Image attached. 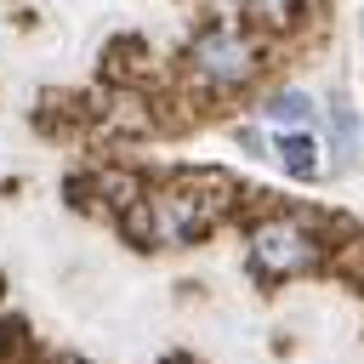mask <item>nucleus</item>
Returning a JSON list of instances; mask_svg holds the SVG:
<instances>
[{"instance_id":"f03ea898","label":"nucleus","mask_w":364,"mask_h":364,"mask_svg":"<svg viewBox=\"0 0 364 364\" xmlns=\"http://www.w3.org/2000/svg\"><path fill=\"white\" fill-rule=\"evenodd\" d=\"M267 63H273L267 40L256 28H245L239 17H205L182 46V74L205 97H239V91L262 85Z\"/></svg>"},{"instance_id":"20e7f679","label":"nucleus","mask_w":364,"mask_h":364,"mask_svg":"<svg viewBox=\"0 0 364 364\" xmlns=\"http://www.w3.org/2000/svg\"><path fill=\"white\" fill-rule=\"evenodd\" d=\"M233 11H239L245 28H256L273 46V40H290L313 17V0H233Z\"/></svg>"},{"instance_id":"6e6552de","label":"nucleus","mask_w":364,"mask_h":364,"mask_svg":"<svg viewBox=\"0 0 364 364\" xmlns=\"http://www.w3.org/2000/svg\"><path fill=\"white\" fill-rule=\"evenodd\" d=\"M142 51H148V46H142L136 34L114 40V46H108V63H102V68H108V80H136V74L148 68V63H142Z\"/></svg>"},{"instance_id":"423d86ee","label":"nucleus","mask_w":364,"mask_h":364,"mask_svg":"<svg viewBox=\"0 0 364 364\" xmlns=\"http://www.w3.org/2000/svg\"><path fill=\"white\" fill-rule=\"evenodd\" d=\"M330 148H336V159H330V171H353L358 165V148H364V131H358V114H353V102L336 91L330 97Z\"/></svg>"},{"instance_id":"f257e3e1","label":"nucleus","mask_w":364,"mask_h":364,"mask_svg":"<svg viewBox=\"0 0 364 364\" xmlns=\"http://www.w3.org/2000/svg\"><path fill=\"white\" fill-rule=\"evenodd\" d=\"M245 193L250 188H233L222 171H182V176L148 188L119 216V228L131 233V245H193L210 228H222Z\"/></svg>"},{"instance_id":"39448f33","label":"nucleus","mask_w":364,"mask_h":364,"mask_svg":"<svg viewBox=\"0 0 364 364\" xmlns=\"http://www.w3.org/2000/svg\"><path fill=\"white\" fill-rule=\"evenodd\" d=\"M273 159H279V171L296 176V182H313V176L324 171V148L313 142V131H279V136H273Z\"/></svg>"},{"instance_id":"9d476101","label":"nucleus","mask_w":364,"mask_h":364,"mask_svg":"<svg viewBox=\"0 0 364 364\" xmlns=\"http://www.w3.org/2000/svg\"><path fill=\"white\" fill-rule=\"evenodd\" d=\"M165 364H193V358H182V353H171V358H165Z\"/></svg>"},{"instance_id":"0eeeda50","label":"nucleus","mask_w":364,"mask_h":364,"mask_svg":"<svg viewBox=\"0 0 364 364\" xmlns=\"http://www.w3.org/2000/svg\"><path fill=\"white\" fill-rule=\"evenodd\" d=\"M262 119L279 125V131H307V119H313V97H307L301 85H279V91H267Z\"/></svg>"},{"instance_id":"7ed1b4c3","label":"nucleus","mask_w":364,"mask_h":364,"mask_svg":"<svg viewBox=\"0 0 364 364\" xmlns=\"http://www.w3.org/2000/svg\"><path fill=\"white\" fill-rule=\"evenodd\" d=\"M330 256H336V239L307 210H262L245 222V267L262 284L307 279V273L330 267Z\"/></svg>"},{"instance_id":"1a4fd4ad","label":"nucleus","mask_w":364,"mask_h":364,"mask_svg":"<svg viewBox=\"0 0 364 364\" xmlns=\"http://www.w3.org/2000/svg\"><path fill=\"white\" fill-rule=\"evenodd\" d=\"M28 353V330L17 324V318H0V364H11V358H23Z\"/></svg>"}]
</instances>
